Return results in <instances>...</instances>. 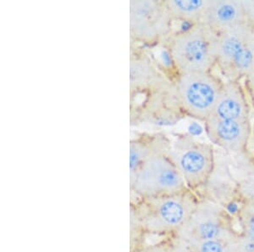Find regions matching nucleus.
I'll return each instance as SVG.
<instances>
[{"label": "nucleus", "instance_id": "f257e3e1", "mask_svg": "<svg viewBox=\"0 0 254 252\" xmlns=\"http://www.w3.org/2000/svg\"><path fill=\"white\" fill-rule=\"evenodd\" d=\"M202 197L191 189L158 197L131 199L145 234L174 237L189 220Z\"/></svg>", "mask_w": 254, "mask_h": 252}, {"label": "nucleus", "instance_id": "f03ea898", "mask_svg": "<svg viewBox=\"0 0 254 252\" xmlns=\"http://www.w3.org/2000/svg\"><path fill=\"white\" fill-rule=\"evenodd\" d=\"M171 142L160 134L153 151L130 180L132 199L158 197L188 189L182 174L168 154Z\"/></svg>", "mask_w": 254, "mask_h": 252}, {"label": "nucleus", "instance_id": "7ed1b4c3", "mask_svg": "<svg viewBox=\"0 0 254 252\" xmlns=\"http://www.w3.org/2000/svg\"><path fill=\"white\" fill-rule=\"evenodd\" d=\"M167 49L177 74L209 73L216 67L217 33L202 22L172 33Z\"/></svg>", "mask_w": 254, "mask_h": 252}, {"label": "nucleus", "instance_id": "20e7f679", "mask_svg": "<svg viewBox=\"0 0 254 252\" xmlns=\"http://www.w3.org/2000/svg\"><path fill=\"white\" fill-rule=\"evenodd\" d=\"M168 154L189 189L198 193L208 184L215 168L213 145L197 140L191 134H179L171 142Z\"/></svg>", "mask_w": 254, "mask_h": 252}, {"label": "nucleus", "instance_id": "39448f33", "mask_svg": "<svg viewBox=\"0 0 254 252\" xmlns=\"http://www.w3.org/2000/svg\"><path fill=\"white\" fill-rule=\"evenodd\" d=\"M216 67L226 81H242L254 67V26L240 24L217 34Z\"/></svg>", "mask_w": 254, "mask_h": 252}, {"label": "nucleus", "instance_id": "423d86ee", "mask_svg": "<svg viewBox=\"0 0 254 252\" xmlns=\"http://www.w3.org/2000/svg\"><path fill=\"white\" fill-rule=\"evenodd\" d=\"M175 84L186 116L204 122L213 113L225 82L209 72L177 74Z\"/></svg>", "mask_w": 254, "mask_h": 252}, {"label": "nucleus", "instance_id": "0eeeda50", "mask_svg": "<svg viewBox=\"0 0 254 252\" xmlns=\"http://www.w3.org/2000/svg\"><path fill=\"white\" fill-rule=\"evenodd\" d=\"M240 235L234 218L220 204L202 198L189 220L179 232L178 239L184 245Z\"/></svg>", "mask_w": 254, "mask_h": 252}, {"label": "nucleus", "instance_id": "6e6552de", "mask_svg": "<svg viewBox=\"0 0 254 252\" xmlns=\"http://www.w3.org/2000/svg\"><path fill=\"white\" fill-rule=\"evenodd\" d=\"M142 100L131 104L130 122L140 124L147 122L150 124H176L184 118L186 114L180 104L175 81L170 80L166 84L140 95Z\"/></svg>", "mask_w": 254, "mask_h": 252}, {"label": "nucleus", "instance_id": "1a4fd4ad", "mask_svg": "<svg viewBox=\"0 0 254 252\" xmlns=\"http://www.w3.org/2000/svg\"><path fill=\"white\" fill-rule=\"evenodd\" d=\"M173 21L165 1L131 0L130 2V32L134 40L151 45L167 40L172 34Z\"/></svg>", "mask_w": 254, "mask_h": 252}, {"label": "nucleus", "instance_id": "9d476101", "mask_svg": "<svg viewBox=\"0 0 254 252\" xmlns=\"http://www.w3.org/2000/svg\"><path fill=\"white\" fill-rule=\"evenodd\" d=\"M206 134L212 144L229 153L241 157L250 156L253 141L252 121L220 120L209 116L204 122Z\"/></svg>", "mask_w": 254, "mask_h": 252}, {"label": "nucleus", "instance_id": "9b49d317", "mask_svg": "<svg viewBox=\"0 0 254 252\" xmlns=\"http://www.w3.org/2000/svg\"><path fill=\"white\" fill-rule=\"evenodd\" d=\"M251 110L250 98L242 81H226L210 116L248 122L251 121Z\"/></svg>", "mask_w": 254, "mask_h": 252}, {"label": "nucleus", "instance_id": "f8f14e48", "mask_svg": "<svg viewBox=\"0 0 254 252\" xmlns=\"http://www.w3.org/2000/svg\"><path fill=\"white\" fill-rule=\"evenodd\" d=\"M170 80L149 55L138 52L130 56V96L142 94L160 87Z\"/></svg>", "mask_w": 254, "mask_h": 252}, {"label": "nucleus", "instance_id": "ddd939ff", "mask_svg": "<svg viewBox=\"0 0 254 252\" xmlns=\"http://www.w3.org/2000/svg\"><path fill=\"white\" fill-rule=\"evenodd\" d=\"M202 23L217 34L240 24L249 22L243 1L208 0Z\"/></svg>", "mask_w": 254, "mask_h": 252}, {"label": "nucleus", "instance_id": "4468645a", "mask_svg": "<svg viewBox=\"0 0 254 252\" xmlns=\"http://www.w3.org/2000/svg\"><path fill=\"white\" fill-rule=\"evenodd\" d=\"M208 0H168L165 1L169 14L173 20H182L192 24L202 21Z\"/></svg>", "mask_w": 254, "mask_h": 252}, {"label": "nucleus", "instance_id": "2eb2a0df", "mask_svg": "<svg viewBox=\"0 0 254 252\" xmlns=\"http://www.w3.org/2000/svg\"><path fill=\"white\" fill-rule=\"evenodd\" d=\"M160 134H143L130 144V180L135 177L140 167L153 151Z\"/></svg>", "mask_w": 254, "mask_h": 252}, {"label": "nucleus", "instance_id": "dca6fc26", "mask_svg": "<svg viewBox=\"0 0 254 252\" xmlns=\"http://www.w3.org/2000/svg\"><path fill=\"white\" fill-rule=\"evenodd\" d=\"M239 235L194 242L186 245V247L188 252H237V238Z\"/></svg>", "mask_w": 254, "mask_h": 252}, {"label": "nucleus", "instance_id": "f3484780", "mask_svg": "<svg viewBox=\"0 0 254 252\" xmlns=\"http://www.w3.org/2000/svg\"><path fill=\"white\" fill-rule=\"evenodd\" d=\"M235 196L240 203H254V158H252L244 176L236 185Z\"/></svg>", "mask_w": 254, "mask_h": 252}, {"label": "nucleus", "instance_id": "a211bd4d", "mask_svg": "<svg viewBox=\"0 0 254 252\" xmlns=\"http://www.w3.org/2000/svg\"><path fill=\"white\" fill-rule=\"evenodd\" d=\"M237 219L240 233L254 241V203H240Z\"/></svg>", "mask_w": 254, "mask_h": 252}, {"label": "nucleus", "instance_id": "6ab92c4d", "mask_svg": "<svg viewBox=\"0 0 254 252\" xmlns=\"http://www.w3.org/2000/svg\"><path fill=\"white\" fill-rule=\"evenodd\" d=\"M132 252H188L185 245L176 237L161 238L154 243L144 246Z\"/></svg>", "mask_w": 254, "mask_h": 252}, {"label": "nucleus", "instance_id": "aec40b11", "mask_svg": "<svg viewBox=\"0 0 254 252\" xmlns=\"http://www.w3.org/2000/svg\"><path fill=\"white\" fill-rule=\"evenodd\" d=\"M147 235L145 234L138 214L132 203H130V252H134L146 242Z\"/></svg>", "mask_w": 254, "mask_h": 252}, {"label": "nucleus", "instance_id": "412c9836", "mask_svg": "<svg viewBox=\"0 0 254 252\" xmlns=\"http://www.w3.org/2000/svg\"><path fill=\"white\" fill-rule=\"evenodd\" d=\"M237 252H254V241L240 234L237 238Z\"/></svg>", "mask_w": 254, "mask_h": 252}, {"label": "nucleus", "instance_id": "4be33fe9", "mask_svg": "<svg viewBox=\"0 0 254 252\" xmlns=\"http://www.w3.org/2000/svg\"><path fill=\"white\" fill-rule=\"evenodd\" d=\"M244 80V86L248 93L254 91V67L252 68Z\"/></svg>", "mask_w": 254, "mask_h": 252}, {"label": "nucleus", "instance_id": "5701e85b", "mask_svg": "<svg viewBox=\"0 0 254 252\" xmlns=\"http://www.w3.org/2000/svg\"><path fill=\"white\" fill-rule=\"evenodd\" d=\"M249 98H250V101H251L252 107L254 109V91L249 93Z\"/></svg>", "mask_w": 254, "mask_h": 252}, {"label": "nucleus", "instance_id": "b1692460", "mask_svg": "<svg viewBox=\"0 0 254 252\" xmlns=\"http://www.w3.org/2000/svg\"><path fill=\"white\" fill-rule=\"evenodd\" d=\"M253 142H254V124L253 125Z\"/></svg>", "mask_w": 254, "mask_h": 252}]
</instances>
